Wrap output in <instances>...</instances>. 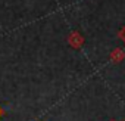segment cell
Returning a JSON list of instances; mask_svg holds the SVG:
<instances>
[{"label":"cell","mask_w":125,"mask_h":121,"mask_svg":"<svg viewBox=\"0 0 125 121\" xmlns=\"http://www.w3.org/2000/svg\"><path fill=\"white\" fill-rule=\"evenodd\" d=\"M68 41H69V44H71L74 49H80V47L83 46V43H84V38L81 37V34H80V33L74 31V33H71V34H69Z\"/></svg>","instance_id":"1"},{"label":"cell","mask_w":125,"mask_h":121,"mask_svg":"<svg viewBox=\"0 0 125 121\" xmlns=\"http://www.w3.org/2000/svg\"><path fill=\"white\" fill-rule=\"evenodd\" d=\"M118 36H119V38H121V40L125 43V27H124V28H122L119 33H118Z\"/></svg>","instance_id":"3"},{"label":"cell","mask_w":125,"mask_h":121,"mask_svg":"<svg viewBox=\"0 0 125 121\" xmlns=\"http://www.w3.org/2000/svg\"><path fill=\"white\" fill-rule=\"evenodd\" d=\"M110 121H115V120H110Z\"/></svg>","instance_id":"5"},{"label":"cell","mask_w":125,"mask_h":121,"mask_svg":"<svg viewBox=\"0 0 125 121\" xmlns=\"http://www.w3.org/2000/svg\"><path fill=\"white\" fill-rule=\"evenodd\" d=\"M3 115H5V111H3V108H2V106H0V118H2Z\"/></svg>","instance_id":"4"},{"label":"cell","mask_w":125,"mask_h":121,"mask_svg":"<svg viewBox=\"0 0 125 121\" xmlns=\"http://www.w3.org/2000/svg\"><path fill=\"white\" fill-rule=\"evenodd\" d=\"M124 58H125V53L122 52V49H115L110 53V59L113 60V62H121Z\"/></svg>","instance_id":"2"}]
</instances>
